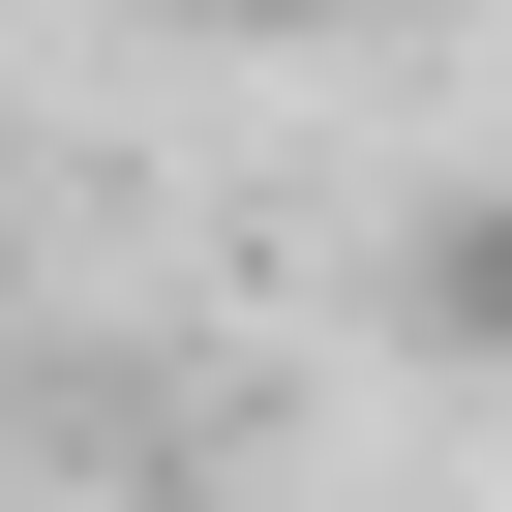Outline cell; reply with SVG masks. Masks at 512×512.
<instances>
[{
    "instance_id": "7a4b0ae2",
    "label": "cell",
    "mask_w": 512,
    "mask_h": 512,
    "mask_svg": "<svg viewBox=\"0 0 512 512\" xmlns=\"http://www.w3.org/2000/svg\"><path fill=\"white\" fill-rule=\"evenodd\" d=\"M151 31H332V0H151Z\"/></svg>"
},
{
    "instance_id": "6da1fadb",
    "label": "cell",
    "mask_w": 512,
    "mask_h": 512,
    "mask_svg": "<svg viewBox=\"0 0 512 512\" xmlns=\"http://www.w3.org/2000/svg\"><path fill=\"white\" fill-rule=\"evenodd\" d=\"M392 332H422L452 392H512V181H452V211L392 241Z\"/></svg>"
}]
</instances>
